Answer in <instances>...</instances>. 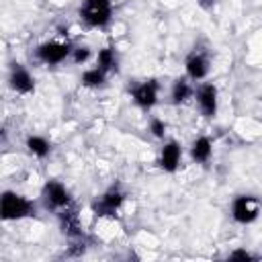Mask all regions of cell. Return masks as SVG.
Masks as SVG:
<instances>
[{"label": "cell", "mask_w": 262, "mask_h": 262, "mask_svg": "<svg viewBox=\"0 0 262 262\" xmlns=\"http://www.w3.org/2000/svg\"><path fill=\"white\" fill-rule=\"evenodd\" d=\"M80 18L92 29H102L113 18V2L111 0H84L80 6Z\"/></svg>", "instance_id": "2"}, {"label": "cell", "mask_w": 262, "mask_h": 262, "mask_svg": "<svg viewBox=\"0 0 262 262\" xmlns=\"http://www.w3.org/2000/svg\"><path fill=\"white\" fill-rule=\"evenodd\" d=\"M96 66L100 70H104L106 74L117 70V51L113 47H102L98 51V55H96Z\"/></svg>", "instance_id": "16"}, {"label": "cell", "mask_w": 262, "mask_h": 262, "mask_svg": "<svg viewBox=\"0 0 262 262\" xmlns=\"http://www.w3.org/2000/svg\"><path fill=\"white\" fill-rule=\"evenodd\" d=\"M0 215L4 221H18L25 217H33L35 205L23 194H16L12 190H4L2 199H0Z\"/></svg>", "instance_id": "1"}, {"label": "cell", "mask_w": 262, "mask_h": 262, "mask_svg": "<svg viewBox=\"0 0 262 262\" xmlns=\"http://www.w3.org/2000/svg\"><path fill=\"white\" fill-rule=\"evenodd\" d=\"M180 158H182L180 145H178L176 141H168V143H164V147H162V151H160L158 164H160V168H162L164 172H176L178 166H180Z\"/></svg>", "instance_id": "10"}, {"label": "cell", "mask_w": 262, "mask_h": 262, "mask_svg": "<svg viewBox=\"0 0 262 262\" xmlns=\"http://www.w3.org/2000/svg\"><path fill=\"white\" fill-rule=\"evenodd\" d=\"M123 201H125V194H123V190L119 188V186H111L108 190H104L102 194H100V199L92 205V211L96 213V215H115L119 209H121V205H123Z\"/></svg>", "instance_id": "5"}, {"label": "cell", "mask_w": 262, "mask_h": 262, "mask_svg": "<svg viewBox=\"0 0 262 262\" xmlns=\"http://www.w3.org/2000/svg\"><path fill=\"white\" fill-rule=\"evenodd\" d=\"M186 74L190 80H203L209 74V57L203 51H192L184 61Z\"/></svg>", "instance_id": "11"}, {"label": "cell", "mask_w": 262, "mask_h": 262, "mask_svg": "<svg viewBox=\"0 0 262 262\" xmlns=\"http://www.w3.org/2000/svg\"><path fill=\"white\" fill-rule=\"evenodd\" d=\"M149 131H151L154 137H164V133H166V123H164L162 119L154 117V119L149 121Z\"/></svg>", "instance_id": "19"}, {"label": "cell", "mask_w": 262, "mask_h": 262, "mask_svg": "<svg viewBox=\"0 0 262 262\" xmlns=\"http://www.w3.org/2000/svg\"><path fill=\"white\" fill-rule=\"evenodd\" d=\"M190 94H192V86H190V82H188L186 78H178V80H174L172 90H170L172 104H182V102H186V100L190 98Z\"/></svg>", "instance_id": "14"}, {"label": "cell", "mask_w": 262, "mask_h": 262, "mask_svg": "<svg viewBox=\"0 0 262 262\" xmlns=\"http://www.w3.org/2000/svg\"><path fill=\"white\" fill-rule=\"evenodd\" d=\"M43 199L47 203V207H53V209H66L70 207L72 203V196H70V190L59 182V180H47L45 186H43Z\"/></svg>", "instance_id": "6"}, {"label": "cell", "mask_w": 262, "mask_h": 262, "mask_svg": "<svg viewBox=\"0 0 262 262\" xmlns=\"http://www.w3.org/2000/svg\"><path fill=\"white\" fill-rule=\"evenodd\" d=\"M72 45L68 41H45L37 47V57L39 61L47 63V66H57L61 61H66L72 55Z\"/></svg>", "instance_id": "4"}, {"label": "cell", "mask_w": 262, "mask_h": 262, "mask_svg": "<svg viewBox=\"0 0 262 262\" xmlns=\"http://www.w3.org/2000/svg\"><path fill=\"white\" fill-rule=\"evenodd\" d=\"M196 102L205 117H209V119L215 117L217 115V88L211 82L201 84V88L196 90Z\"/></svg>", "instance_id": "9"}, {"label": "cell", "mask_w": 262, "mask_h": 262, "mask_svg": "<svg viewBox=\"0 0 262 262\" xmlns=\"http://www.w3.org/2000/svg\"><path fill=\"white\" fill-rule=\"evenodd\" d=\"M27 149L37 158H45L51 151V143L41 135H31L27 137Z\"/></svg>", "instance_id": "17"}, {"label": "cell", "mask_w": 262, "mask_h": 262, "mask_svg": "<svg viewBox=\"0 0 262 262\" xmlns=\"http://www.w3.org/2000/svg\"><path fill=\"white\" fill-rule=\"evenodd\" d=\"M8 84L14 92L18 94H29L35 90V78L31 76V72L20 66V63H12L10 74H8Z\"/></svg>", "instance_id": "8"}, {"label": "cell", "mask_w": 262, "mask_h": 262, "mask_svg": "<svg viewBox=\"0 0 262 262\" xmlns=\"http://www.w3.org/2000/svg\"><path fill=\"white\" fill-rule=\"evenodd\" d=\"M59 225H61V231L70 237H78L82 233L80 229V219H78V213L72 209V207H66L59 211Z\"/></svg>", "instance_id": "12"}, {"label": "cell", "mask_w": 262, "mask_h": 262, "mask_svg": "<svg viewBox=\"0 0 262 262\" xmlns=\"http://www.w3.org/2000/svg\"><path fill=\"white\" fill-rule=\"evenodd\" d=\"M260 199L254 196V194H239L233 199L231 203V217L237 221V223H252L258 219L260 215Z\"/></svg>", "instance_id": "3"}, {"label": "cell", "mask_w": 262, "mask_h": 262, "mask_svg": "<svg viewBox=\"0 0 262 262\" xmlns=\"http://www.w3.org/2000/svg\"><path fill=\"white\" fill-rule=\"evenodd\" d=\"M229 258H231V260H252L254 256H252V254H248V252H244V250H237V252L229 254Z\"/></svg>", "instance_id": "20"}, {"label": "cell", "mask_w": 262, "mask_h": 262, "mask_svg": "<svg viewBox=\"0 0 262 262\" xmlns=\"http://www.w3.org/2000/svg\"><path fill=\"white\" fill-rule=\"evenodd\" d=\"M80 82H82V86H86V88H100V86L106 82V72L100 70L98 66H96V68H90V70H86V72L82 74Z\"/></svg>", "instance_id": "15"}, {"label": "cell", "mask_w": 262, "mask_h": 262, "mask_svg": "<svg viewBox=\"0 0 262 262\" xmlns=\"http://www.w3.org/2000/svg\"><path fill=\"white\" fill-rule=\"evenodd\" d=\"M88 57H90V47H86V45L74 47V51H72L74 63H84V61H88Z\"/></svg>", "instance_id": "18"}, {"label": "cell", "mask_w": 262, "mask_h": 262, "mask_svg": "<svg viewBox=\"0 0 262 262\" xmlns=\"http://www.w3.org/2000/svg\"><path fill=\"white\" fill-rule=\"evenodd\" d=\"M213 156V143L209 137H196L190 145V158L196 162V164H207Z\"/></svg>", "instance_id": "13"}, {"label": "cell", "mask_w": 262, "mask_h": 262, "mask_svg": "<svg viewBox=\"0 0 262 262\" xmlns=\"http://www.w3.org/2000/svg\"><path fill=\"white\" fill-rule=\"evenodd\" d=\"M158 92H160V84L156 80H145L141 84H137L131 92L133 96V102L143 108V111H149L156 102H158Z\"/></svg>", "instance_id": "7"}]
</instances>
